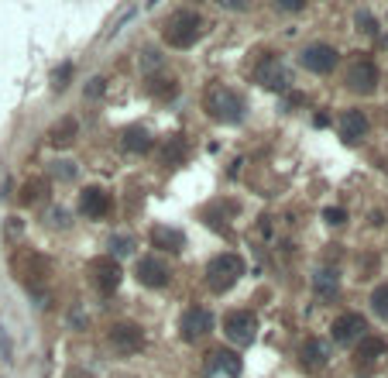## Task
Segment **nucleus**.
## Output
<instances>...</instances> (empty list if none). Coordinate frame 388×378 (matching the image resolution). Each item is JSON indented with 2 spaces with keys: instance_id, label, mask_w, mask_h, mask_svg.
Here are the masks:
<instances>
[{
  "instance_id": "1",
  "label": "nucleus",
  "mask_w": 388,
  "mask_h": 378,
  "mask_svg": "<svg viewBox=\"0 0 388 378\" xmlns=\"http://www.w3.org/2000/svg\"><path fill=\"white\" fill-rule=\"evenodd\" d=\"M199 28H203L199 14L189 10V7H179V10L168 14L161 35H165V42L172 45V48H193L196 38H199Z\"/></svg>"
},
{
  "instance_id": "2",
  "label": "nucleus",
  "mask_w": 388,
  "mask_h": 378,
  "mask_svg": "<svg viewBox=\"0 0 388 378\" xmlns=\"http://www.w3.org/2000/svg\"><path fill=\"white\" fill-rule=\"evenodd\" d=\"M206 110H210L217 121H224V124H240L247 103H244V96H240L237 89H231V86H213V89L206 93Z\"/></svg>"
},
{
  "instance_id": "3",
  "label": "nucleus",
  "mask_w": 388,
  "mask_h": 378,
  "mask_svg": "<svg viewBox=\"0 0 388 378\" xmlns=\"http://www.w3.org/2000/svg\"><path fill=\"white\" fill-rule=\"evenodd\" d=\"M10 272L17 275V282H24L28 289H35L41 286L45 279H48V272H52V261L45 258V254L31 252V248H24V252H17L10 258Z\"/></svg>"
},
{
  "instance_id": "4",
  "label": "nucleus",
  "mask_w": 388,
  "mask_h": 378,
  "mask_svg": "<svg viewBox=\"0 0 388 378\" xmlns=\"http://www.w3.org/2000/svg\"><path fill=\"white\" fill-rule=\"evenodd\" d=\"M240 275H244V261L233 252L217 254V258L206 265V286H210L213 293H227Z\"/></svg>"
},
{
  "instance_id": "5",
  "label": "nucleus",
  "mask_w": 388,
  "mask_h": 378,
  "mask_svg": "<svg viewBox=\"0 0 388 378\" xmlns=\"http://www.w3.org/2000/svg\"><path fill=\"white\" fill-rule=\"evenodd\" d=\"M89 275H93V286L100 289L103 296H110L120 286V265L114 261V254H100V258H93L89 261Z\"/></svg>"
},
{
  "instance_id": "6",
  "label": "nucleus",
  "mask_w": 388,
  "mask_h": 378,
  "mask_svg": "<svg viewBox=\"0 0 388 378\" xmlns=\"http://www.w3.org/2000/svg\"><path fill=\"white\" fill-rule=\"evenodd\" d=\"M254 330H258V320H254L251 310H231L224 317V334L231 337L233 344H251Z\"/></svg>"
},
{
  "instance_id": "7",
  "label": "nucleus",
  "mask_w": 388,
  "mask_h": 378,
  "mask_svg": "<svg viewBox=\"0 0 388 378\" xmlns=\"http://www.w3.org/2000/svg\"><path fill=\"white\" fill-rule=\"evenodd\" d=\"M168 279H172V268H168V261H161L158 254H145V258L138 261V282H141V286L161 289V286H168Z\"/></svg>"
},
{
  "instance_id": "8",
  "label": "nucleus",
  "mask_w": 388,
  "mask_h": 378,
  "mask_svg": "<svg viewBox=\"0 0 388 378\" xmlns=\"http://www.w3.org/2000/svg\"><path fill=\"white\" fill-rule=\"evenodd\" d=\"M299 62H303V69H310V73H330V69L337 66V48H333V45H323V42H312L299 52Z\"/></svg>"
},
{
  "instance_id": "9",
  "label": "nucleus",
  "mask_w": 388,
  "mask_h": 378,
  "mask_svg": "<svg viewBox=\"0 0 388 378\" xmlns=\"http://www.w3.org/2000/svg\"><path fill=\"white\" fill-rule=\"evenodd\" d=\"M179 330L186 340H199V337H206L213 330V313L210 310H203V306H193V310H186L182 313V320H179Z\"/></svg>"
},
{
  "instance_id": "10",
  "label": "nucleus",
  "mask_w": 388,
  "mask_h": 378,
  "mask_svg": "<svg viewBox=\"0 0 388 378\" xmlns=\"http://www.w3.org/2000/svg\"><path fill=\"white\" fill-rule=\"evenodd\" d=\"M206 372L210 378H240L244 372V361H240V354L237 351H213L210 354V361H206Z\"/></svg>"
},
{
  "instance_id": "11",
  "label": "nucleus",
  "mask_w": 388,
  "mask_h": 378,
  "mask_svg": "<svg viewBox=\"0 0 388 378\" xmlns=\"http://www.w3.org/2000/svg\"><path fill=\"white\" fill-rule=\"evenodd\" d=\"M347 86L354 93H375L378 89V66L371 59H357L347 73Z\"/></svg>"
},
{
  "instance_id": "12",
  "label": "nucleus",
  "mask_w": 388,
  "mask_h": 378,
  "mask_svg": "<svg viewBox=\"0 0 388 378\" xmlns=\"http://www.w3.org/2000/svg\"><path fill=\"white\" fill-rule=\"evenodd\" d=\"M110 344L120 354H134V351L145 347V330L138 324H114L110 327Z\"/></svg>"
},
{
  "instance_id": "13",
  "label": "nucleus",
  "mask_w": 388,
  "mask_h": 378,
  "mask_svg": "<svg viewBox=\"0 0 388 378\" xmlns=\"http://www.w3.org/2000/svg\"><path fill=\"white\" fill-rule=\"evenodd\" d=\"M364 330H368V320H364L361 313H344V317H337L333 327H330V334H333L337 344H354V340L368 337Z\"/></svg>"
},
{
  "instance_id": "14",
  "label": "nucleus",
  "mask_w": 388,
  "mask_h": 378,
  "mask_svg": "<svg viewBox=\"0 0 388 378\" xmlns=\"http://www.w3.org/2000/svg\"><path fill=\"white\" fill-rule=\"evenodd\" d=\"M110 207H114V203H110V196H107L100 186H86L82 196H79V210L86 213L89 220H103V217L110 213Z\"/></svg>"
},
{
  "instance_id": "15",
  "label": "nucleus",
  "mask_w": 388,
  "mask_h": 378,
  "mask_svg": "<svg viewBox=\"0 0 388 378\" xmlns=\"http://www.w3.org/2000/svg\"><path fill=\"white\" fill-rule=\"evenodd\" d=\"M299 361H303V368H306V372L323 368V365L330 361V344H326V340H316V337H310V340L299 347Z\"/></svg>"
},
{
  "instance_id": "16",
  "label": "nucleus",
  "mask_w": 388,
  "mask_h": 378,
  "mask_svg": "<svg viewBox=\"0 0 388 378\" xmlns=\"http://www.w3.org/2000/svg\"><path fill=\"white\" fill-rule=\"evenodd\" d=\"M385 354H388L385 337H361V344H357V351H354L357 365H375V361L385 358Z\"/></svg>"
},
{
  "instance_id": "17",
  "label": "nucleus",
  "mask_w": 388,
  "mask_h": 378,
  "mask_svg": "<svg viewBox=\"0 0 388 378\" xmlns=\"http://www.w3.org/2000/svg\"><path fill=\"white\" fill-rule=\"evenodd\" d=\"M152 245L161 252H179V248H186V234L175 227H152Z\"/></svg>"
},
{
  "instance_id": "18",
  "label": "nucleus",
  "mask_w": 388,
  "mask_h": 378,
  "mask_svg": "<svg viewBox=\"0 0 388 378\" xmlns=\"http://www.w3.org/2000/svg\"><path fill=\"white\" fill-rule=\"evenodd\" d=\"M364 131H368V117H364L361 110H344V114H340V134H344L347 141L364 138Z\"/></svg>"
},
{
  "instance_id": "19",
  "label": "nucleus",
  "mask_w": 388,
  "mask_h": 378,
  "mask_svg": "<svg viewBox=\"0 0 388 378\" xmlns=\"http://www.w3.org/2000/svg\"><path fill=\"white\" fill-rule=\"evenodd\" d=\"M76 134H79L76 121H73V117H62L59 124L48 131V141H52V145H73V141H76Z\"/></svg>"
},
{
  "instance_id": "20",
  "label": "nucleus",
  "mask_w": 388,
  "mask_h": 378,
  "mask_svg": "<svg viewBox=\"0 0 388 378\" xmlns=\"http://www.w3.org/2000/svg\"><path fill=\"white\" fill-rule=\"evenodd\" d=\"M124 148L127 152H148L152 148V134L145 127H131V131H124Z\"/></svg>"
},
{
  "instance_id": "21",
  "label": "nucleus",
  "mask_w": 388,
  "mask_h": 378,
  "mask_svg": "<svg viewBox=\"0 0 388 378\" xmlns=\"http://www.w3.org/2000/svg\"><path fill=\"white\" fill-rule=\"evenodd\" d=\"M45 193H48V182H45V179H28V182L21 186V203H24V207L41 203V200H45Z\"/></svg>"
},
{
  "instance_id": "22",
  "label": "nucleus",
  "mask_w": 388,
  "mask_h": 378,
  "mask_svg": "<svg viewBox=\"0 0 388 378\" xmlns=\"http://www.w3.org/2000/svg\"><path fill=\"white\" fill-rule=\"evenodd\" d=\"M258 80L265 86H282L285 83V76H282V69H278V62L275 59H268V62H261L258 66Z\"/></svg>"
},
{
  "instance_id": "23",
  "label": "nucleus",
  "mask_w": 388,
  "mask_h": 378,
  "mask_svg": "<svg viewBox=\"0 0 388 378\" xmlns=\"http://www.w3.org/2000/svg\"><path fill=\"white\" fill-rule=\"evenodd\" d=\"M312 286H316V293L319 296H333L337 293V272H316Z\"/></svg>"
},
{
  "instance_id": "24",
  "label": "nucleus",
  "mask_w": 388,
  "mask_h": 378,
  "mask_svg": "<svg viewBox=\"0 0 388 378\" xmlns=\"http://www.w3.org/2000/svg\"><path fill=\"white\" fill-rule=\"evenodd\" d=\"M371 310H375L378 317H388V282H382V286L371 293Z\"/></svg>"
},
{
  "instance_id": "25",
  "label": "nucleus",
  "mask_w": 388,
  "mask_h": 378,
  "mask_svg": "<svg viewBox=\"0 0 388 378\" xmlns=\"http://www.w3.org/2000/svg\"><path fill=\"white\" fill-rule=\"evenodd\" d=\"M148 93H152V96H158V100L175 96V80H152V83H148Z\"/></svg>"
},
{
  "instance_id": "26",
  "label": "nucleus",
  "mask_w": 388,
  "mask_h": 378,
  "mask_svg": "<svg viewBox=\"0 0 388 378\" xmlns=\"http://www.w3.org/2000/svg\"><path fill=\"white\" fill-rule=\"evenodd\" d=\"M182 152H186V145L175 138L172 145H165V162H179V159H182Z\"/></svg>"
},
{
  "instance_id": "27",
  "label": "nucleus",
  "mask_w": 388,
  "mask_h": 378,
  "mask_svg": "<svg viewBox=\"0 0 388 378\" xmlns=\"http://www.w3.org/2000/svg\"><path fill=\"white\" fill-rule=\"evenodd\" d=\"M323 220H326V224H333V227H340V224L347 220V210H344V207H330V210L323 213Z\"/></svg>"
},
{
  "instance_id": "28",
  "label": "nucleus",
  "mask_w": 388,
  "mask_h": 378,
  "mask_svg": "<svg viewBox=\"0 0 388 378\" xmlns=\"http://www.w3.org/2000/svg\"><path fill=\"white\" fill-rule=\"evenodd\" d=\"M357 28H361V31H368V35H375V31H378V24H375V17H371L368 10H361V14H357Z\"/></svg>"
},
{
  "instance_id": "29",
  "label": "nucleus",
  "mask_w": 388,
  "mask_h": 378,
  "mask_svg": "<svg viewBox=\"0 0 388 378\" xmlns=\"http://www.w3.org/2000/svg\"><path fill=\"white\" fill-rule=\"evenodd\" d=\"M69 76H73V66H62V69L55 73V86L62 89V86H66V80H69Z\"/></svg>"
},
{
  "instance_id": "30",
  "label": "nucleus",
  "mask_w": 388,
  "mask_h": 378,
  "mask_svg": "<svg viewBox=\"0 0 388 378\" xmlns=\"http://www.w3.org/2000/svg\"><path fill=\"white\" fill-rule=\"evenodd\" d=\"M110 248H114L117 254H127L131 252V241H127V238H117V241H110Z\"/></svg>"
},
{
  "instance_id": "31",
  "label": "nucleus",
  "mask_w": 388,
  "mask_h": 378,
  "mask_svg": "<svg viewBox=\"0 0 388 378\" xmlns=\"http://www.w3.org/2000/svg\"><path fill=\"white\" fill-rule=\"evenodd\" d=\"M89 93H93V96H100V93H103V80H93V86H89Z\"/></svg>"
}]
</instances>
